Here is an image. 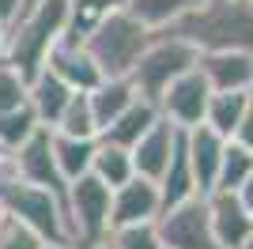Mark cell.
Listing matches in <instances>:
<instances>
[{
  "label": "cell",
  "instance_id": "1",
  "mask_svg": "<svg viewBox=\"0 0 253 249\" xmlns=\"http://www.w3.org/2000/svg\"><path fill=\"white\" fill-rule=\"evenodd\" d=\"M170 34L185 38L197 53H253V0H201L170 27Z\"/></svg>",
  "mask_w": 253,
  "mask_h": 249
},
{
  "label": "cell",
  "instance_id": "2",
  "mask_svg": "<svg viewBox=\"0 0 253 249\" xmlns=\"http://www.w3.org/2000/svg\"><path fill=\"white\" fill-rule=\"evenodd\" d=\"M68 15H72L68 0H38L34 8H27L8 27V34H4V57L0 61H8L23 80L31 83L45 68L49 49L64 38Z\"/></svg>",
  "mask_w": 253,
  "mask_h": 249
},
{
  "label": "cell",
  "instance_id": "3",
  "mask_svg": "<svg viewBox=\"0 0 253 249\" xmlns=\"http://www.w3.org/2000/svg\"><path fill=\"white\" fill-rule=\"evenodd\" d=\"M151 38H155V31H148L128 8H117L84 34V45L106 80H128V72L136 68L140 53L148 49Z\"/></svg>",
  "mask_w": 253,
  "mask_h": 249
},
{
  "label": "cell",
  "instance_id": "4",
  "mask_svg": "<svg viewBox=\"0 0 253 249\" xmlns=\"http://www.w3.org/2000/svg\"><path fill=\"white\" fill-rule=\"evenodd\" d=\"M0 204H4V215L19 219L23 227H31L45 246H72L61 193L19 181V177H0Z\"/></svg>",
  "mask_w": 253,
  "mask_h": 249
},
{
  "label": "cell",
  "instance_id": "5",
  "mask_svg": "<svg viewBox=\"0 0 253 249\" xmlns=\"http://www.w3.org/2000/svg\"><path fill=\"white\" fill-rule=\"evenodd\" d=\"M197 61H201V53L193 49L185 38H178V34H170V31H159L155 38L148 42V49L140 53V61H136V68L128 72V80H132L140 98L159 102V94L167 91L178 76L197 68Z\"/></svg>",
  "mask_w": 253,
  "mask_h": 249
},
{
  "label": "cell",
  "instance_id": "6",
  "mask_svg": "<svg viewBox=\"0 0 253 249\" xmlns=\"http://www.w3.org/2000/svg\"><path fill=\"white\" fill-rule=\"evenodd\" d=\"M110 197L114 189L102 185L95 174L76 177L64 189V219H68L72 249H87L110 238Z\"/></svg>",
  "mask_w": 253,
  "mask_h": 249
},
{
  "label": "cell",
  "instance_id": "7",
  "mask_svg": "<svg viewBox=\"0 0 253 249\" xmlns=\"http://www.w3.org/2000/svg\"><path fill=\"white\" fill-rule=\"evenodd\" d=\"M155 227L163 249H215L208 223V197H189L174 208H163Z\"/></svg>",
  "mask_w": 253,
  "mask_h": 249
},
{
  "label": "cell",
  "instance_id": "8",
  "mask_svg": "<svg viewBox=\"0 0 253 249\" xmlns=\"http://www.w3.org/2000/svg\"><path fill=\"white\" fill-rule=\"evenodd\" d=\"M0 177H19V181H31V185L53 189L64 197V177L57 170V159H53V132L49 128H38V132L27 140L23 147H15L4 166H0Z\"/></svg>",
  "mask_w": 253,
  "mask_h": 249
},
{
  "label": "cell",
  "instance_id": "9",
  "mask_svg": "<svg viewBox=\"0 0 253 249\" xmlns=\"http://www.w3.org/2000/svg\"><path fill=\"white\" fill-rule=\"evenodd\" d=\"M208 98H211V87H208V80H204V72L201 68H189L185 76H178L167 91L159 94L155 106L170 124H178V128H197V124H204Z\"/></svg>",
  "mask_w": 253,
  "mask_h": 249
},
{
  "label": "cell",
  "instance_id": "10",
  "mask_svg": "<svg viewBox=\"0 0 253 249\" xmlns=\"http://www.w3.org/2000/svg\"><path fill=\"white\" fill-rule=\"evenodd\" d=\"M208 223H211L215 249H242L253 238V211L242 204L238 193L211 189L208 193Z\"/></svg>",
  "mask_w": 253,
  "mask_h": 249
},
{
  "label": "cell",
  "instance_id": "11",
  "mask_svg": "<svg viewBox=\"0 0 253 249\" xmlns=\"http://www.w3.org/2000/svg\"><path fill=\"white\" fill-rule=\"evenodd\" d=\"M163 211V197H159V181L151 177H128L125 185L114 189L110 197V230L128 227V223H151Z\"/></svg>",
  "mask_w": 253,
  "mask_h": 249
},
{
  "label": "cell",
  "instance_id": "12",
  "mask_svg": "<svg viewBox=\"0 0 253 249\" xmlns=\"http://www.w3.org/2000/svg\"><path fill=\"white\" fill-rule=\"evenodd\" d=\"M45 68H49L57 80H64L76 94H91L98 83L106 80L102 68L95 64V57L87 53L84 42H64V38H61V42L49 49V57H45Z\"/></svg>",
  "mask_w": 253,
  "mask_h": 249
},
{
  "label": "cell",
  "instance_id": "13",
  "mask_svg": "<svg viewBox=\"0 0 253 249\" xmlns=\"http://www.w3.org/2000/svg\"><path fill=\"white\" fill-rule=\"evenodd\" d=\"M181 132H185V128L170 124L167 117H159L148 132L136 140V147H132V166H136V174L159 181V177H163V170L170 166V155H174V147H178Z\"/></svg>",
  "mask_w": 253,
  "mask_h": 249
},
{
  "label": "cell",
  "instance_id": "14",
  "mask_svg": "<svg viewBox=\"0 0 253 249\" xmlns=\"http://www.w3.org/2000/svg\"><path fill=\"white\" fill-rule=\"evenodd\" d=\"M197 68L204 72L211 91H253V53L242 49L201 53Z\"/></svg>",
  "mask_w": 253,
  "mask_h": 249
},
{
  "label": "cell",
  "instance_id": "15",
  "mask_svg": "<svg viewBox=\"0 0 253 249\" xmlns=\"http://www.w3.org/2000/svg\"><path fill=\"white\" fill-rule=\"evenodd\" d=\"M223 147H227V136H219L208 124H197V128H185V151H189V166H193V181L208 197L215 189V174H219V159Z\"/></svg>",
  "mask_w": 253,
  "mask_h": 249
},
{
  "label": "cell",
  "instance_id": "16",
  "mask_svg": "<svg viewBox=\"0 0 253 249\" xmlns=\"http://www.w3.org/2000/svg\"><path fill=\"white\" fill-rule=\"evenodd\" d=\"M72 94L76 91L64 80H57L49 68H42V72L27 83V106L34 110L38 124H45V128H53V124L61 121V114H64V106H68Z\"/></svg>",
  "mask_w": 253,
  "mask_h": 249
},
{
  "label": "cell",
  "instance_id": "17",
  "mask_svg": "<svg viewBox=\"0 0 253 249\" xmlns=\"http://www.w3.org/2000/svg\"><path fill=\"white\" fill-rule=\"evenodd\" d=\"M159 117H163V114H159V106L151 102V98H136V102L128 106V110L117 117L114 124H106L98 140H106V144H117V147H128V151H132V147H136V140L148 132L151 124L159 121Z\"/></svg>",
  "mask_w": 253,
  "mask_h": 249
},
{
  "label": "cell",
  "instance_id": "18",
  "mask_svg": "<svg viewBox=\"0 0 253 249\" xmlns=\"http://www.w3.org/2000/svg\"><path fill=\"white\" fill-rule=\"evenodd\" d=\"M159 197H163V208H174L189 197H204L197 181H193V166H189V151H185V132H181L174 155H170V166L159 177Z\"/></svg>",
  "mask_w": 253,
  "mask_h": 249
},
{
  "label": "cell",
  "instance_id": "19",
  "mask_svg": "<svg viewBox=\"0 0 253 249\" xmlns=\"http://www.w3.org/2000/svg\"><path fill=\"white\" fill-rule=\"evenodd\" d=\"M140 94L132 87V80H102L91 91V110H95V121H98V136H102L106 124H114L117 117L125 114L128 106L136 102Z\"/></svg>",
  "mask_w": 253,
  "mask_h": 249
},
{
  "label": "cell",
  "instance_id": "20",
  "mask_svg": "<svg viewBox=\"0 0 253 249\" xmlns=\"http://www.w3.org/2000/svg\"><path fill=\"white\" fill-rule=\"evenodd\" d=\"M49 132H53V128H49ZM95 147H98V140H72V136L53 132V159H57V170H61L64 185H72L76 177L91 174Z\"/></svg>",
  "mask_w": 253,
  "mask_h": 249
},
{
  "label": "cell",
  "instance_id": "21",
  "mask_svg": "<svg viewBox=\"0 0 253 249\" xmlns=\"http://www.w3.org/2000/svg\"><path fill=\"white\" fill-rule=\"evenodd\" d=\"M246 114H250V91H211V98H208V114H204V124L231 140L234 128L242 124Z\"/></svg>",
  "mask_w": 253,
  "mask_h": 249
},
{
  "label": "cell",
  "instance_id": "22",
  "mask_svg": "<svg viewBox=\"0 0 253 249\" xmlns=\"http://www.w3.org/2000/svg\"><path fill=\"white\" fill-rule=\"evenodd\" d=\"M91 174H95L102 185H110V189L125 185L128 177H136L132 151H128V147H117V144H106V140H98V147H95V163H91Z\"/></svg>",
  "mask_w": 253,
  "mask_h": 249
},
{
  "label": "cell",
  "instance_id": "23",
  "mask_svg": "<svg viewBox=\"0 0 253 249\" xmlns=\"http://www.w3.org/2000/svg\"><path fill=\"white\" fill-rule=\"evenodd\" d=\"M201 0H128V11L136 15L148 31H170L174 23L185 15L189 8H197Z\"/></svg>",
  "mask_w": 253,
  "mask_h": 249
},
{
  "label": "cell",
  "instance_id": "24",
  "mask_svg": "<svg viewBox=\"0 0 253 249\" xmlns=\"http://www.w3.org/2000/svg\"><path fill=\"white\" fill-rule=\"evenodd\" d=\"M53 132L72 136V140H98V121H95V110H91V94H72L61 121L53 124Z\"/></svg>",
  "mask_w": 253,
  "mask_h": 249
},
{
  "label": "cell",
  "instance_id": "25",
  "mask_svg": "<svg viewBox=\"0 0 253 249\" xmlns=\"http://www.w3.org/2000/svg\"><path fill=\"white\" fill-rule=\"evenodd\" d=\"M68 8H72V15H68L64 42H84V34L91 31L102 15H110V11H117V8H128V0H68Z\"/></svg>",
  "mask_w": 253,
  "mask_h": 249
},
{
  "label": "cell",
  "instance_id": "26",
  "mask_svg": "<svg viewBox=\"0 0 253 249\" xmlns=\"http://www.w3.org/2000/svg\"><path fill=\"white\" fill-rule=\"evenodd\" d=\"M250 174H253V155L246 151L242 144L227 140L223 159H219V174H215V189H223V193H238V189H242V181H246Z\"/></svg>",
  "mask_w": 253,
  "mask_h": 249
},
{
  "label": "cell",
  "instance_id": "27",
  "mask_svg": "<svg viewBox=\"0 0 253 249\" xmlns=\"http://www.w3.org/2000/svg\"><path fill=\"white\" fill-rule=\"evenodd\" d=\"M38 128H45V124H38V117H34L31 106H19V110L0 114V151H8V155H11V151L23 147Z\"/></svg>",
  "mask_w": 253,
  "mask_h": 249
},
{
  "label": "cell",
  "instance_id": "28",
  "mask_svg": "<svg viewBox=\"0 0 253 249\" xmlns=\"http://www.w3.org/2000/svg\"><path fill=\"white\" fill-rule=\"evenodd\" d=\"M110 249H163V238H159L155 219L151 223H128V227H114L110 238H106Z\"/></svg>",
  "mask_w": 253,
  "mask_h": 249
},
{
  "label": "cell",
  "instance_id": "29",
  "mask_svg": "<svg viewBox=\"0 0 253 249\" xmlns=\"http://www.w3.org/2000/svg\"><path fill=\"white\" fill-rule=\"evenodd\" d=\"M27 106V80H23L8 61H0V114Z\"/></svg>",
  "mask_w": 253,
  "mask_h": 249
},
{
  "label": "cell",
  "instance_id": "30",
  "mask_svg": "<svg viewBox=\"0 0 253 249\" xmlns=\"http://www.w3.org/2000/svg\"><path fill=\"white\" fill-rule=\"evenodd\" d=\"M0 249H45V242L31 227H23L19 219L4 215V223H0Z\"/></svg>",
  "mask_w": 253,
  "mask_h": 249
},
{
  "label": "cell",
  "instance_id": "31",
  "mask_svg": "<svg viewBox=\"0 0 253 249\" xmlns=\"http://www.w3.org/2000/svg\"><path fill=\"white\" fill-rule=\"evenodd\" d=\"M231 140H234V144H242L246 151L253 155V102H250V114L242 117V124L234 128V136H231Z\"/></svg>",
  "mask_w": 253,
  "mask_h": 249
},
{
  "label": "cell",
  "instance_id": "32",
  "mask_svg": "<svg viewBox=\"0 0 253 249\" xmlns=\"http://www.w3.org/2000/svg\"><path fill=\"white\" fill-rule=\"evenodd\" d=\"M23 15V0H0V23L11 27V23Z\"/></svg>",
  "mask_w": 253,
  "mask_h": 249
},
{
  "label": "cell",
  "instance_id": "33",
  "mask_svg": "<svg viewBox=\"0 0 253 249\" xmlns=\"http://www.w3.org/2000/svg\"><path fill=\"white\" fill-rule=\"evenodd\" d=\"M238 197H242V204H246V208L253 211V174H250V177L242 181V189H238Z\"/></svg>",
  "mask_w": 253,
  "mask_h": 249
},
{
  "label": "cell",
  "instance_id": "34",
  "mask_svg": "<svg viewBox=\"0 0 253 249\" xmlns=\"http://www.w3.org/2000/svg\"><path fill=\"white\" fill-rule=\"evenodd\" d=\"M4 34H8V27L0 23V57H4Z\"/></svg>",
  "mask_w": 253,
  "mask_h": 249
},
{
  "label": "cell",
  "instance_id": "35",
  "mask_svg": "<svg viewBox=\"0 0 253 249\" xmlns=\"http://www.w3.org/2000/svg\"><path fill=\"white\" fill-rule=\"evenodd\" d=\"M34 4H38V0H23V11H27V8H34Z\"/></svg>",
  "mask_w": 253,
  "mask_h": 249
},
{
  "label": "cell",
  "instance_id": "36",
  "mask_svg": "<svg viewBox=\"0 0 253 249\" xmlns=\"http://www.w3.org/2000/svg\"><path fill=\"white\" fill-rule=\"evenodd\" d=\"M87 249H110V246H106V242H98V246H87Z\"/></svg>",
  "mask_w": 253,
  "mask_h": 249
},
{
  "label": "cell",
  "instance_id": "37",
  "mask_svg": "<svg viewBox=\"0 0 253 249\" xmlns=\"http://www.w3.org/2000/svg\"><path fill=\"white\" fill-rule=\"evenodd\" d=\"M45 249H72V246H45Z\"/></svg>",
  "mask_w": 253,
  "mask_h": 249
},
{
  "label": "cell",
  "instance_id": "38",
  "mask_svg": "<svg viewBox=\"0 0 253 249\" xmlns=\"http://www.w3.org/2000/svg\"><path fill=\"white\" fill-rule=\"evenodd\" d=\"M4 159H8V151H0V166H4Z\"/></svg>",
  "mask_w": 253,
  "mask_h": 249
},
{
  "label": "cell",
  "instance_id": "39",
  "mask_svg": "<svg viewBox=\"0 0 253 249\" xmlns=\"http://www.w3.org/2000/svg\"><path fill=\"white\" fill-rule=\"evenodd\" d=\"M242 249H253V238H250V242H246V246H242Z\"/></svg>",
  "mask_w": 253,
  "mask_h": 249
},
{
  "label": "cell",
  "instance_id": "40",
  "mask_svg": "<svg viewBox=\"0 0 253 249\" xmlns=\"http://www.w3.org/2000/svg\"><path fill=\"white\" fill-rule=\"evenodd\" d=\"M0 223H4V204H0Z\"/></svg>",
  "mask_w": 253,
  "mask_h": 249
},
{
  "label": "cell",
  "instance_id": "41",
  "mask_svg": "<svg viewBox=\"0 0 253 249\" xmlns=\"http://www.w3.org/2000/svg\"><path fill=\"white\" fill-rule=\"evenodd\" d=\"M250 102H253V91H250Z\"/></svg>",
  "mask_w": 253,
  "mask_h": 249
}]
</instances>
